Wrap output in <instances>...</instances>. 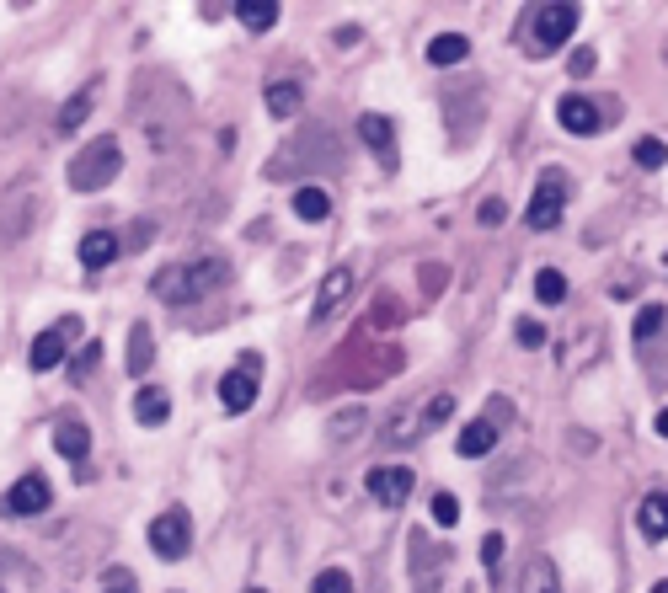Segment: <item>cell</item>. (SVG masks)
I'll return each mask as SVG.
<instances>
[{
	"mask_svg": "<svg viewBox=\"0 0 668 593\" xmlns=\"http://www.w3.org/2000/svg\"><path fill=\"white\" fill-rule=\"evenodd\" d=\"M230 278V262L225 257H198V262H172V268H161L150 278V294L161 305H188L198 300V294H209V289H220Z\"/></svg>",
	"mask_w": 668,
	"mask_h": 593,
	"instance_id": "obj_1",
	"label": "cell"
},
{
	"mask_svg": "<svg viewBox=\"0 0 668 593\" xmlns=\"http://www.w3.org/2000/svg\"><path fill=\"white\" fill-rule=\"evenodd\" d=\"M118 171H123V145L113 134H102V139H91V145L70 161V187H75V193H102Z\"/></svg>",
	"mask_w": 668,
	"mask_h": 593,
	"instance_id": "obj_2",
	"label": "cell"
},
{
	"mask_svg": "<svg viewBox=\"0 0 668 593\" xmlns=\"http://www.w3.org/2000/svg\"><path fill=\"white\" fill-rule=\"evenodd\" d=\"M572 33H578V6H567V0L540 6L530 17V54H556Z\"/></svg>",
	"mask_w": 668,
	"mask_h": 593,
	"instance_id": "obj_3",
	"label": "cell"
},
{
	"mask_svg": "<svg viewBox=\"0 0 668 593\" xmlns=\"http://www.w3.org/2000/svg\"><path fill=\"white\" fill-rule=\"evenodd\" d=\"M562 209H567V171L546 166L530 193V209H524V220H530V230H556L562 225Z\"/></svg>",
	"mask_w": 668,
	"mask_h": 593,
	"instance_id": "obj_4",
	"label": "cell"
},
{
	"mask_svg": "<svg viewBox=\"0 0 668 593\" xmlns=\"http://www.w3.org/2000/svg\"><path fill=\"white\" fill-rule=\"evenodd\" d=\"M150 551L161 561H182L193 551V513L188 508H166L161 519L150 524Z\"/></svg>",
	"mask_w": 668,
	"mask_h": 593,
	"instance_id": "obj_5",
	"label": "cell"
},
{
	"mask_svg": "<svg viewBox=\"0 0 668 593\" xmlns=\"http://www.w3.org/2000/svg\"><path fill=\"white\" fill-rule=\"evenodd\" d=\"M257 374H262V358L257 353H241V364L220 380V407L230 417H241V412L257 407Z\"/></svg>",
	"mask_w": 668,
	"mask_h": 593,
	"instance_id": "obj_6",
	"label": "cell"
},
{
	"mask_svg": "<svg viewBox=\"0 0 668 593\" xmlns=\"http://www.w3.org/2000/svg\"><path fill=\"white\" fill-rule=\"evenodd\" d=\"M81 337V316H65V321H54L49 332H38L33 337V369L38 374H49V369H59V358H65V348Z\"/></svg>",
	"mask_w": 668,
	"mask_h": 593,
	"instance_id": "obj_7",
	"label": "cell"
},
{
	"mask_svg": "<svg viewBox=\"0 0 668 593\" xmlns=\"http://www.w3.org/2000/svg\"><path fill=\"white\" fill-rule=\"evenodd\" d=\"M364 492L375 497L380 508H401L412 497V465H380V471H369Z\"/></svg>",
	"mask_w": 668,
	"mask_h": 593,
	"instance_id": "obj_8",
	"label": "cell"
},
{
	"mask_svg": "<svg viewBox=\"0 0 668 593\" xmlns=\"http://www.w3.org/2000/svg\"><path fill=\"white\" fill-rule=\"evenodd\" d=\"M49 503H54V487H49V481H43L38 471H27V476L17 481V487L6 492V503H0V513H22V519H33V513H43Z\"/></svg>",
	"mask_w": 668,
	"mask_h": 593,
	"instance_id": "obj_9",
	"label": "cell"
},
{
	"mask_svg": "<svg viewBox=\"0 0 668 593\" xmlns=\"http://www.w3.org/2000/svg\"><path fill=\"white\" fill-rule=\"evenodd\" d=\"M348 289H353V273L348 268H332L321 278V289H316V305H310V326H321L326 316H337L343 310V300H348Z\"/></svg>",
	"mask_w": 668,
	"mask_h": 593,
	"instance_id": "obj_10",
	"label": "cell"
},
{
	"mask_svg": "<svg viewBox=\"0 0 668 593\" xmlns=\"http://www.w3.org/2000/svg\"><path fill=\"white\" fill-rule=\"evenodd\" d=\"M556 123H562L567 134H599L604 123H599V107L588 102V97H578V91H567L562 102H556Z\"/></svg>",
	"mask_w": 668,
	"mask_h": 593,
	"instance_id": "obj_11",
	"label": "cell"
},
{
	"mask_svg": "<svg viewBox=\"0 0 668 593\" xmlns=\"http://www.w3.org/2000/svg\"><path fill=\"white\" fill-rule=\"evenodd\" d=\"M359 139L375 150L380 166H396V129H391V118H385V113H364L359 118Z\"/></svg>",
	"mask_w": 668,
	"mask_h": 593,
	"instance_id": "obj_12",
	"label": "cell"
},
{
	"mask_svg": "<svg viewBox=\"0 0 668 593\" xmlns=\"http://www.w3.org/2000/svg\"><path fill=\"white\" fill-rule=\"evenodd\" d=\"M54 449H59L70 465H81V460L91 455V433H86L81 417H59V423H54Z\"/></svg>",
	"mask_w": 668,
	"mask_h": 593,
	"instance_id": "obj_13",
	"label": "cell"
},
{
	"mask_svg": "<svg viewBox=\"0 0 668 593\" xmlns=\"http://www.w3.org/2000/svg\"><path fill=\"white\" fill-rule=\"evenodd\" d=\"M113 257H123V241L113 236V230H91V236L81 241V268L86 273H102Z\"/></svg>",
	"mask_w": 668,
	"mask_h": 593,
	"instance_id": "obj_14",
	"label": "cell"
},
{
	"mask_svg": "<svg viewBox=\"0 0 668 593\" xmlns=\"http://www.w3.org/2000/svg\"><path fill=\"white\" fill-rule=\"evenodd\" d=\"M134 417H139V423H145V428H161V423H172V396H166L161 385H145V390H139V396H134Z\"/></svg>",
	"mask_w": 668,
	"mask_h": 593,
	"instance_id": "obj_15",
	"label": "cell"
},
{
	"mask_svg": "<svg viewBox=\"0 0 668 593\" xmlns=\"http://www.w3.org/2000/svg\"><path fill=\"white\" fill-rule=\"evenodd\" d=\"M519 593H562V577H556V561H551V556H530V561H524Z\"/></svg>",
	"mask_w": 668,
	"mask_h": 593,
	"instance_id": "obj_16",
	"label": "cell"
},
{
	"mask_svg": "<svg viewBox=\"0 0 668 593\" xmlns=\"http://www.w3.org/2000/svg\"><path fill=\"white\" fill-rule=\"evenodd\" d=\"M497 433H503V423H492V417H481V423H471V428H460V455L465 460H481V455H487V449L497 444Z\"/></svg>",
	"mask_w": 668,
	"mask_h": 593,
	"instance_id": "obj_17",
	"label": "cell"
},
{
	"mask_svg": "<svg viewBox=\"0 0 668 593\" xmlns=\"http://www.w3.org/2000/svg\"><path fill=\"white\" fill-rule=\"evenodd\" d=\"M33 220H38V198H33V204H27L22 209V198H11V204H6V214H0V241H22L27 236V230H33Z\"/></svg>",
	"mask_w": 668,
	"mask_h": 593,
	"instance_id": "obj_18",
	"label": "cell"
},
{
	"mask_svg": "<svg viewBox=\"0 0 668 593\" xmlns=\"http://www.w3.org/2000/svg\"><path fill=\"white\" fill-rule=\"evenodd\" d=\"M636 524H642L647 540H668V492H652L642 508H636Z\"/></svg>",
	"mask_w": 668,
	"mask_h": 593,
	"instance_id": "obj_19",
	"label": "cell"
},
{
	"mask_svg": "<svg viewBox=\"0 0 668 593\" xmlns=\"http://www.w3.org/2000/svg\"><path fill=\"white\" fill-rule=\"evenodd\" d=\"M262 102H268L273 118H294V113H300V102H305V91H300V81H273Z\"/></svg>",
	"mask_w": 668,
	"mask_h": 593,
	"instance_id": "obj_20",
	"label": "cell"
},
{
	"mask_svg": "<svg viewBox=\"0 0 668 593\" xmlns=\"http://www.w3.org/2000/svg\"><path fill=\"white\" fill-rule=\"evenodd\" d=\"M236 22L246 27V33H268V27L278 22V6H273V0H241Z\"/></svg>",
	"mask_w": 668,
	"mask_h": 593,
	"instance_id": "obj_21",
	"label": "cell"
},
{
	"mask_svg": "<svg viewBox=\"0 0 668 593\" xmlns=\"http://www.w3.org/2000/svg\"><path fill=\"white\" fill-rule=\"evenodd\" d=\"M465 54H471V43H465L460 33H439V38L428 43V65H439V70L444 65H460Z\"/></svg>",
	"mask_w": 668,
	"mask_h": 593,
	"instance_id": "obj_22",
	"label": "cell"
},
{
	"mask_svg": "<svg viewBox=\"0 0 668 593\" xmlns=\"http://www.w3.org/2000/svg\"><path fill=\"white\" fill-rule=\"evenodd\" d=\"M294 214H300L305 225H321L326 214H332V198H326L321 187H300V193H294Z\"/></svg>",
	"mask_w": 668,
	"mask_h": 593,
	"instance_id": "obj_23",
	"label": "cell"
},
{
	"mask_svg": "<svg viewBox=\"0 0 668 593\" xmlns=\"http://www.w3.org/2000/svg\"><path fill=\"white\" fill-rule=\"evenodd\" d=\"M150 358H155V348H150V326L139 321L134 332H129V374L139 380V374H150Z\"/></svg>",
	"mask_w": 668,
	"mask_h": 593,
	"instance_id": "obj_24",
	"label": "cell"
},
{
	"mask_svg": "<svg viewBox=\"0 0 668 593\" xmlns=\"http://www.w3.org/2000/svg\"><path fill=\"white\" fill-rule=\"evenodd\" d=\"M535 294H540V305H562L567 300V278L556 268H540L535 273Z\"/></svg>",
	"mask_w": 668,
	"mask_h": 593,
	"instance_id": "obj_25",
	"label": "cell"
},
{
	"mask_svg": "<svg viewBox=\"0 0 668 593\" xmlns=\"http://www.w3.org/2000/svg\"><path fill=\"white\" fill-rule=\"evenodd\" d=\"M86 113H91V86H86V91H81V97H75V102H65V107H59V134L81 129V123H86Z\"/></svg>",
	"mask_w": 668,
	"mask_h": 593,
	"instance_id": "obj_26",
	"label": "cell"
},
{
	"mask_svg": "<svg viewBox=\"0 0 668 593\" xmlns=\"http://www.w3.org/2000/svg\"><path fill=\"white\" fill-rule=\"evenodd\" d=\"M631 161L647 166V171H658V166H668V145H663V139H636Z\"/></svg>",
	"mask_w": 668,
	"mask_h": 593,
	"instance_id": "obj_27",
	"label": "cell"
},
{
	"mask_svg": "<svg viewBox=\"0 0 668 593\" xmlns=\"http://www.w3.org/2000/svg\"><path fill=\"white\" fill-rule=\"evenodd\" d=\"M433 524H439V529H455V524H460V497H455V492H439V497H433Z\"/></svg>",
	"mask_w": 668,
	"mask_h": 593,
	"instance_id": "obj_28",
	"label": "cell"
},
{
	"mask_svg": "<svg viewBox=\"0 0 668 593\" xmlns=\"http://www.w3.org/2000/svg\"><path fill=\"white\" fill-rule=\"evenodd\" d=\"M663 321H668V310H663V305H647L642 316H636V332H631V337H636V342L658 337V326H663Z\"/></svg>",
	"mask_w": 668,
	"mask_h": 593,
	"instance_id": "obj_29",
	"label": "cell"
},
{
	"mask_svg": "<svg viewBox=\"0 0 668 593\" xmlns=\"http://www.w3.org/2000/svg\"><path fill=\"white\" fill-rule=\"evenodd\" d=\"M396 321H401V305L391 300V294H385V300L375 305V316L364 321V332H380V326H396Z\"/></svg>",
	"mask_w": 668,
	"mask_h": 593,
	"instance_id": "obj_30",
	"label": "cell"
},
{
	"mask_svg": "<svg viewBox=\"0 0 668 593\" xmlns=\"http://www.w3.org/2000/svg\"><path fill=\"white\" fill-rule=\"evenodd\" d=\"M316 593H353V577H348L343 567H326V572L316 577Z\"/></svg>",
	"mask_w": 668,
	"mask_h": 593,
	"instance_id": "obj_31",
	"label": "cell"
},
{
	"mask_svg": "<svg viewBox=\"0 0 668 593\" xmlns=\"http://www.w3.org/2000/svg\"><path fill=\"white\" fill-rule=\"evenodd\" d=\"M449 417H455V396H433L428 412H423V428H439V423H449Z\"/></svg>",
	"mask_w": 668,
	"mask_h": 593,
	"instance_id": "obj_32",
	"label": "cell"
},
{
	"mask_svg": "<svg viewBox=\"0 0 668 593\" xmlns=\"http://www.w3.org/2000/svg\"><path fill=\"white\" fill-rule=\"evenodd\" d=\"M514 337H519V348H530V353H535V348H546V337H551V332H546V326H535V321H519V326H514Z\"/></svg>",
	"mask_w": 668,
	"mask_h": 593,
	"instance_id": "obj_33",
	"label": "cell"
},
{
	"mask_svg": "<svg viewBox=\"0 0 668 593\" xmlns=\"http://www.w3.org/2000/svg\"><path fill=\"white\" fill-rule=\"evenodd\" d=\"M481 567H487V572L503 567V535H487V540H481Z\"/></svg>",
	"mask_w": 668,
	"mask_h": 593,
	"instance_id": "obj_34",
	"label": "cell"
},
{
	"mask_svg": "<svg viewBox=\"0 0 668 593\" xmlns=\"http://www.w3.org/2000/svg\"><path fill=\"white\" fill-rule=\"evenodd\" d=\"M359 428H364V412H343V417H337V428H332V439H337V444H348Z\"/></svg>",
	"mask_w": 668,
	"mask_h": 593,
	"instance_id": "obj_35",
	"label": "cell"
},
{
	"mask_svg": "<svg viewBox=\"0 0 668 593\" xmlns=\"http://www.w3.org/2000/svg\"><path fill=\"white\" fill-rule=\"evenodd\" d=\"M476 220H481V225H503V220H508V204H503V198H487V204L476 209Z\"/></svg>",
	"mask_w": 668,
	"mask_h": 593,
	"instance_id": "obj_36",
	"label": "cell"
},
{
	"mask_svg": "<svg viewBox=\"0 0 668 593\" xmlns=\"http://www.w3.org/2000/svg\"><path fill=\"white\" fill-rule=\"evenodd\" d=\"M107 593H134V572L113 567V572H107Z\"/></svg>",
	"mask_w": 668,
	"mask_h": 593,
	"instance_id": "obj_37",
	"label": "cell"
},
{
	"mask_svg": "<svg viewBox=\"0 0 668 593\" xmlns=\"http://www.w3.org/2000/svg\"><path fill=\"white\" fill-rule=\"evenodd\" d=\"M588 70H594V49H578V54H572V75H578V81H583Z\"/></svg>",
	"mask_w": 668,
	"mask_h": 593,
	"instance_id": "obj_38",
	"label": "cell"
},
{
	"mask_svg": "<svg viewBox=\"0 0 668 593\" xmlns=\"http://www.w3.org/2000/svg\"><path fill=\"white\" fill-rule=\"evenodd\" d=\"M91 364H97V342H91V348H86L81 358H75V369H70V374H75V380H81V374H86Z\"/></svg>",
	"mask_w": 668,
	"mask_h": 593,
	"instance_id": "obj_39",
	"label": "cell"
},
{
	"mask_svg": "<svg viewBox=\"0 0 668 593\" xmlns=\"http://www.w3.org/2000/svg\"><path fill=\"white\" fill-rule=\"evenodd\" d=\"M658 433H663V439H668V407L658 412Z\"/></svg>",
	"mask_w": 668,
	"mask_h": 593,
	"instance_id": "obj_40",
	"label": "cell"
},
{
	"mask_svg": "<svg viewBox=\"0 0 668 593\" xmlns=\"http://www.w3.org/2000/svg\"><path fill=\"white\" fill-rule=\"evenodd\" d=\"M652 593H668V583H658V588H652Z\"/></svg>",
	"mask_w": 668,
	"mask_h": 593,
	"instance_id": "obj_41",
	"label": "cell"
},
{
	"mask_svg": "<svg viewBox=\"0 0 668 593\" xmlns=\"http://www.w3.org/2000/svg\"><path fill=\"white\" fill-rule=\"evenodd\" d=\"M663 59H668V43H663Z\"/></svg>",
	"mask_w": 668,
	"mask_h": 593,
	"instance_id": "obj_42",
	"label": "cell"
},
{
	"mask_svg": "<svg viewBox=\"0 0 668 593\" xmlns=\"http://www.w3.org/2000/svg\"><path fill=\"white\" fill-rule=\"evenodd\" d=\"M663 268H668V257H663Z\"/></svg>",
	"mask_w": 668,
	"mask_h": 593,
	"instance_id": "obj_43",
	"label": "cell"
},
{
	"mask_svg": "<svg viewBox=\"0 0 668 593\" xmlns=\"http://www.w3.org/2000/svg\"><path fill=\"white\" fill-rule=\"evenodd\" d=\"M252 593H262V588H252Z\"/></svg>",
	"mask_w": 668,
	"mask_h": 593,
	"instance_id": "obj_44",
	"label": "cell"
}]
</instances>
